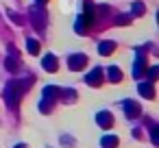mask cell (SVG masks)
I'll list each match as a JSON object with an SVG mask.
<instances>
[{
	"label": "cell",
	"instance_id": "obj_1",
	"mask_svg": "<svg viewBox=\"0 0 159 148\" xmlns=\"http://www.w3.org/2000/svg\"><path fill=\"white\" fill-rule=\"evenodd\" d=\"M85 55H72L70 59H68V65H70V70H81L83 65H85Z\"/></svg>",
	"mask_w": 159,
	"mask_h": 148
},
{
	"label": "cell",
	"instance_id": "obj_2",
	"mask_svg": "<svg viewBox=\"0 0 159 148\" xmlns=\"http://www.w3.org/2000/svg\"><path fill=\"white\" fill-rule=\"evenodd\" d=\"M96 120H98V124H100L102 128H109V126L113 124V115H111L109 111H100V113L96 115Z\"/></svg>",
	"mask_w": 159,
	"mask_h": 148
},
{
	"label": "cell",
	"instance_id": "obj_3",
	"mask_svg": "<svg viewBox=\"0 0 159 148\" xmlns=\"http://www.w3.org/2000/svg\"><path fill=\"white\" fill-rule=\"evenodd\" d=\"M122 109H124V113H126L129 118H135V115L139 113V107H137L133 100H126V102H122Z\"/></svg>",
	"mask_w": 159,
	"mask_h": 148
},
{
	"label": "cell",
	"instance_id": "obj_4",
	"mask_svg": "<svg viewBox=\"0 0 159 148\" xmlns=\"http://www.w3.org/2000/svg\"><path fill=\"white\" fill-rule=\"evenodd\" d=\"M42 65H44V70H46V72H55V70H57V59H55L52 55H48V57H44Z\"/></svg>",
	"mask_w": 159,
	"mask_h": 148
},
{
	"label": "cell",
	"instance_id": "obj_5",
	"mask_svg": "<svg viewBox=\"0 0 159 148\" xmlns=\"http://www.w3.org/2000/svg\"><path fill=\"white\" fill-rule=\"evenodd\" d=\"M100 81H102V70L100 68H96L92 74H87V83L89 85H100Z\"/></svg>",
	"mask_w": 159,
	"mask_h": 148
},
{
	"label": "cell",
	"instance_id": "obj_6",
	"mask_svg": "<svg viewBox=\"0 0 159 148\" xmlns=\"http://www.w3.org/2000/svg\"><path fill=\"white\" fill-rule=\"evenodd\" d=\"M139 94H142L144 98H155V92H152V85H150V83H142V85H139Z\"/></svg>",
	"mask_w": 159,
	"mask_h": 148
},
{
	"label": "cell",
	"instance_id": "obj_7",
	"mask_svg": "<svg viewBox=\"0 0 159 148\" xmlns=\"http://www.w3.org/2000/svg\"><path fill=\"white\" fill-rule=\"evenodd\" d=\"M102 148H116L118 146V137L116 135H107V137H102Z\"/></svg>",
	"mask_w": 159,
	"mask_h": 148
},
{
	"label": "cell",
	"instance_id": "obj_8",
	"mask_svg": "<svg viewBox=\"0 0 159 148\" xmlns=\"http://www.w3.org/2000/svg\"><path fill=\"white\" fill-rule=\"evenodd\" d=\"M116 48V44L113 42H102L100 46H98V50H100V55H111V50Z\"/></svg>",
	"mask_w": 159,
	"mask_h": 148
},
{
	"label": "cell",
	"instance_id": "obj_9",
	"mask_svg": "<svg viewBox=\"0 0 159 148\" xmlns=\"http://www.w3.org/2000/svg\"><path fill=\"white\" fill-rule=\"evenodd\" d=\"M107 74H109V81H113V83H116V81H120V76H122V74L118 72V68H109V72H107Z\"/></svg>",
	"mask_w": 159,
	"mask_h": 148
},
{
	"label": "cell",
	"instance_id": "obj_10",
	"mask_svg": "<svg viewBox=\"0 0 159 148\" xmlns=\"http://www.w3.org/2000/svg\"><path fill=\"white\" fill-rule=\"evenodd\" d=\"M29 50H31L33 55H37V52H39V44L33 42V39H29Z\"/></svg>",
	"mask_w": 159,
	"mask_h": 148
},
{
	"label": "cell",
	"instance_id": "obj_11",
	"mask_svg": "<svg viewBox=\"0 0 159 148\" xmlns=\"http://www.w3.org/2000/svg\"><path fill=\"white\" fill-rule=\"evenodd\" d=\"M150 137H152V144H159V131H157V126L150 128Z\"/></svg>",
	"mask_w": 159,
	"mask_h": 148
},
{
	"label": "cell",
	"instance_id": "obj_12",
	"mask_svg": "<svg viewBox=\"0 0 159 148\" xmlns=\"http://www.w3.org/2000/svg\"><path fill=\"white\" fill-rule=\"evenodd\" d=\"M148 76H150V81L157 76V68H150V72H148Z\"/></svg>",
	"mask_w": 159,
	"mask_h": 148
},
{
	"label": "cell",
	"instance_id": "obj_13",
	"mask_svg": "<svg viewBox=\"0 0 159 148\" xmlns=\"http://www.w3.org/2000/svg\"><path fill=\"white\" fill-rule=\"evenodd\" d=\"M16 148H26V146H16Z\"/></svg>",
	"mask_w": 159,
	"mask_h": 148
},
{
	"label": "cell",
	"instance_id": "obj_14",
	"mask_svg": "<svg viewBox=\"0 0 159 148\" xmlns=\"http://www.w3.org/2000/svg\"><path fill=\"white\" fill-rule=\"evenodd\" d=\"M39 2H46V0H39Z\"/></svg>",
	"mask_w": 159,
	"mask_h": 148
}]
</instances>
